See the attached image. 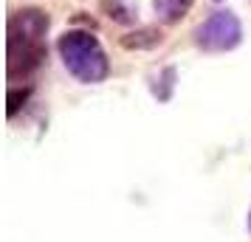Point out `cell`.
<instances>
[{
  "label": "cell",
  "mask_w": 251,
  "mask_h": 242,
  "mask_svg": "<svg viewBox=\"0 0 251 242\" xmlns=\"http://www.w3.org/2000/svg\"><path fill=\"white\" fill-rule=\"evenodd\" d=\"M161 43V31L158 28H138L130 34L122 37V45L127 51H144V48H155Z\"/></svg>",
  "instance_id": "6"
},
{
  "label": "cell",
  "mask_w": 251,
  "mask_h": 242,
  "mask_svg": "<svg viewBox=\"0 0 251 242\" xmlns=\"http://www.w3.org/2000/svg\"><path fill=\"white\" fill-rule=\"evenodd\" d=\"M48 14L40 9H20L9 17V34H23V37H46L48 31Z\"/></svg>",
  "instance_id": "4"
},
{
  "label": "cell",
  "mask_w": 251,
  "mask_h": 242,
  "mask_svg": "<svg viewBox=\"0 0 251 242\" xmlns=\"http://www.w3.org/2000/svg\"><path fill=\"white\" fill-rule=\"evenodd\" d=\"M20 102H25V90H23V93H17V90H12V93H9V115H14V113H17V107H20Z\"/></svg>",
  "instance_id": "7"
},
{
  "label": "cell",
  "mask_w": 251,
  "mask_h": 242,
  "mask_svg": "<svg viewBox=\"0 0 251 242\" xmlns=\"http://www.w3.org/2000/svg\"><path fill=\"white\" fill-rule=\"evenodd\" d=\"M249 228H251V211H249Z\"/></svg>",
  "instance_id": "8"
},
{
  "label": "cell",
  "mask_w": 251,
  "mask_h": 242,
  "mask_svg": "<svg viewBox=\"0 0 251 242\" xmlns=\"http://www.w3.org/2000/svg\"><path fill=\"white\" fill-rule=\"evenodd\" d=\"M240 40H243V28L231 12H215L195 31V43L203 51H231L240 45Z\"/></svg>",
  "instance_id": "2"
},
{
  "label": "cell",
  "mask_w": 251,
  "mask_h": 242,
  "mask_svg": "<svg viewBox=\"0 0 251 242\" xmlns=\"http://www.w3.org/2000/svg\"><path fill=\"white\" fill-rule=\"evenodd\" d=\"M192 3L195 0H152L158 20L161 23H167V25L181 23L183 17H186V12L192 9Z\"/></svg>",
  "instance_id": "5"
},
{
  "label": "cell",
  "mask_w": 251,
  "mask_h": 242,
  "mask_svg": "<svg viewBox=\"0 0 251 242\" xmlns=\"http://www.w3.org/2000/svg\"><path fill=\"white\" fill-rule=\"evenodd\" d=\"M43 59H46V43H43V37L9 34V59H6L9 79H25V76H31L40 68Z\"/></svg>",
  "instance_id": "3"
},
{
  "label": "cell",
  "mask_w": 251,
  "mask_h": 242,
  "mask_svg": "<svg viewBox=\"0 0 251 242\" xmlns=\"http://www.w3.org/2000/svg\"><path fill=\"white\" fill-rule=\"evenodd\" d=\"M59 57L65 62V68L76 76L79 82H102L110 73V62L104 57L99 40L91 37L88 31H68L59 37Z\"/></svg>",
  "instance_id": "1"
}]
</instances>
